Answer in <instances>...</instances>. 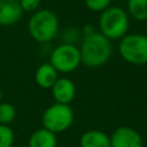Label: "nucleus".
Returning a JSON list of instances; mask_svg holds the SVG:
<instances>
[{
	"label": "nucleus",
	"mask_w": 147,
	"mask_h": 147,
	"mask_svg": "<svg viewBox=\"0 0 147 147\" xmlns=\"http://www.w3.org/2000/svg\"><path fill=\"white\" fill-rule=\"evenodd\" d=\"M82 63L88 68H100L105 65L113 54V44L107 37L99 31L82 39L80 46Z\"/></svg>",
	"instance_id": "nucleus-1"
},
{
	"label": "nucleus",
	"mask_w": 147,
	"mask_h": 147,
	"mask_svg": "<svg viewBox=\"0 0 147 147\" xmlns=\"http://www.w3.org/2000/svg\"><path fill=\"white\" fill-rule=\"evenodd\" d=\"M60 30L57 15L49 9H38L29 18L28 31L30 37L37 42L45 44L52 41Z\"/></svg>",
	"instance_id": "nucleus-2"
},
{
	"label": "nucleus",
	"mask_w": 147,
	"mask_h": 147,
	"mask_svg": "<svg viewBox=\"0 0 147 147\" xmlns=\"http://www.w3.org/2000/svg\"><path fill=\"white\" fill-rule=\"evenodd\" d=\"M99 32L109 40H119L127 34L130 28V16L123 8L118 6H109L100 13Z\"/></svg>",
	"instance_id": "nucleus-3"
},
{
	"label": "nucleus",
	"mask_w": 147,
	"mask_h": 147,
	"mask_svg": "<svg viewBox=\"0 0 147 147\" xmlns=\"http://www.w3.org/2000/svg\"><path fill=\"white\" fill-rule=\"evenodd\" d=\"M118 54L133 65L147 64V36L142 33H127L118 42Z\"/></svg>",
	"instance_id": "nucleus-4"
},
{
	"label": "nucleus",
	"mask_w": 147,
	"mask_h": 147,
	"mask_svg": "<svg viewBox=\"0 0 147 147\" xmlns=\"http://www.w3.org/2000/svg\"><path fill=\"white\" fill-rule=\"evenodd\" d=\"M75 115L70 105L54 102L48 106L41 115V124L46 130L57 134L69 130L74 123Z\"/></svg>",
	"instance_id": "nucleus-5"
},
{
	"label": "nucleus",
	"mask_w": 147,
	"mask_h": 147,
	"mask_svg": "<svg viewBox=\"0 0 147 147\" xmlns=\"http://www.w3.org/2000/svg\"><path fill=\"white\" fill-rule=\"evenodd\" d=\"M49 63L61 74L75 71L82 64L79 47L70 42L60 44L52 51Z\"/></svg>",
	"instance_id": "nucleus-6"
},
{
	"label": "nucleus",
	"mask_w": 147,
	"mask_h": 147,
	"mask_svg": "<svg viewBox=\"0 0 147 147\" xmlns=\"http://www.w3.org/2000/svg\"><path fill=\"white\" fill-rule=\"evenodd\" d=\"M109 137L110 147H144L142 136L131 126H119Z\"/></svg>",
	"instance_id": "nucleus-7"
},
{
	"label": "nucleus",
	"mask_w": 147,
	"mask_h": 147,
	"mask_svg": "<svg viewBox=\"0 0 147 147\" xmlns=\"http://www.w3.org/2000/svg\"><path fill=\"white\" fill-rule=\"evenodd\" d=\"M51 91L53 99L57 103L70 105L76 96V85L68 77H59Z\"/></svg>",
	"instance_id": "nucleus-8"
},
{
	"label": "nucleus",
	"mask_w": 147,
	"mask_h": 147,
	"mask_svg": "<svg viewBox=\"0 0 147 147\" xmlns=\"http://www.w3.org/2000/svg\"><path fill=\"white\" fill-rule=\"evenodd\" d=\"M23 15L20 0H0V25L16 24Z\"/></svg>",
	"instance_id": "nucleus-9"
},
{
	"label": "nucleus",
	"mask_w": 147,
	"mask_h": 147,
	"mask_svg": "<svg viewBox=\"0 0 147 147\" xmlns=\"http://www.w3.org/2000/svg\"><path fill=\"white\" fill-rule=\"evenodd\" d=\"M57 78H59V72L49 62L40 64L34 72L36 84L44 90H48V88L51 90V87L54 85Z\"/></svg>",
	"instance_id": "nucleus-10"
},
{
	"label": "nucleus",
	"mask_w": 147,
	"mask_h": 147,
	"mask_svg": "<svg viewBox=\"0 0 147 147\" xmlns=\"http://www.w3.org/2000/svg\"><path fill=\"white\" fill-rule=\"evenodd\" d=\"M80 147H110V137L96 129L85 131L79 138Z\"/></svg>",
	"instance_id": "nucleus-11"
},
{
	"label": "nucleus",
	"mask_w": 147,
	"mask_h": 147,
	"mask_svg": "<svg viewBox=\"0 0 147 147\" xmlns=\"http://www.w3.org/2000/svg\"><path fill=\"white\" fill-rule=\"evenodd\" d=\"M28 147H57L56 134L45 127L37 129L29 138Z\"/></svg>",
	"instance_id": "nucleus-12"
},
{
	"label": "nucleus",
	"mask_w": 147,
	"mask_h": 147,
	"mask_svg": "<svg viewBox=\"0 0 147 147\" xmlns=\"http://www.w3.org/2000/svg\"><path fill=\"white\" fill-rule=\"evenodd\" d=\"M126 13L139 22L147 21V0H127Z\"/></svg>",
	"instance_id": "nucleus-13"
},
{
	"label": "nucleus",
	"mask_w": 147,
	"mask_h": 147,
	"mask_svg": "<svg viewBox=\"0 0 147 147\" xmlns=\"http://www.w3.org/2000/svg\"><path fill=\"white\" fill-rule=\"evenodd\" d=\"M16 117V109L10 102L1 101L0 102V124L9 125Z\"/></svg>",
	"instance_id": "nucleus-14"
},
{
	"label": "nucleus",
	"mask_w": 147,
	"mask_h": 147,
	"mask_svg": "<svg viewBox=\"0 0 147 147\" xmlns=\"http://www.w3.org/2000/svg\"><path fill=\"white\" fill-rule=\"evenodd\" d=\"M15 134L9 125L0 124V147H13Z\"/></svg>",
	"instance_id": "nucleus-15"
},
{
	"label": "nucleus",
	"mask_w": 147,
	"mask_h": 147,
	"mask_svg": "<svg viewBox=\"0 0 147 147\" xmlns=\"http://www.w3.org/2000/svg\"><path fill=\"white\" fill-rule=\"evenodd\" d=\"M113 0H84L85 6L87 9L94 13H101L105 9H107L109 6H111Z\"/></svg>",
	"instance_id": "nucleus-16"
},
{
	"label": "nucleus",
	"mask_w": 147,
	"mask_h": 147,
	"mask_svg": "<svg viewBox=\"0 0 147 147\" xmlns=\"http://www.w3.org/2000/svg\"><path fill=\"white\" fill-rule=\"evenodd\" d=\"M42 0H20V5L23 11L28 13H34L39 9L40 3Z\"/></svg>",
	"instance_id": "nucleus-17"
},
{
	"label": "nucleus",
	"mask_w": 147,
	"mask_h": 147,
	"mask_svg": "<svg viewBox=\"0 0 147 147\" xmlns=\"http://www.w3.org/2000/svg\"><path fill=\"white\" fill-rule=\"evenodd\" d=\"M94 32H95V29H94V26H93L92 24H85V25L82 28V34H83V37L90 36V34H92V33H94Z\"/></svg>",
	"instance_id": "nucleus-18"
},
{
	"label": "nucleus",
	"mask_w": 147,
	"mask_h": 147,
	"mask_svg": "<svg viewBox=\"0 0 147 147\" xmlns=\"http://www.w3.org/2000/svg\"><path fill=\"white\" fill-rule=\"evenodd\" d=\"M2 101V91H1V88H0V102Z\"/></svg>",
	"instance_id": "nucleus-19"
},
{
	"label": "nucleus",
	"mask_w": 147,
	"mask_h": 147,
	"mask_svg": "<svg viewBox=\"0 0 147 147\" xmlns=\"http://www.w3.org/2000/svg\"><path fill=\"white\" fill-rule=\"evenodd\" d=\"M145 34L147 36V24H146V28H145Z\"/></svg>",
	"instance_id": "nucleus-20"
},
{
	"label": "nucleus",
	"mask_w": 147,
	"mask_h": 147,
	"mask_svg": "<svg viewBox=\"0 0 147 147\" xmlns=\"http://www.w3.org/2000/svg\"><path fill=\"white\" fill-rule=\"evenodd\" d=\"M116 1H119V2H124V1H125V2H126L127 0H116Z\"/></svg>",
	"instance_id": "nucleus-21"
},
{
	"label": "nucleus",
	"mask_w": 147,
	"mask_h": 147,
	"mask_svg": "<svg viewBox=\"0 0 147 147\" xmlns=\"http://www.w3.org/2000/svg\"><path fill=\"white\" fill-rule=\"evenodd\" d=\"M42 1H44V0H42Z\"/></svg>",
	"instance_id": "nucleus-22"
}]
</instances>
